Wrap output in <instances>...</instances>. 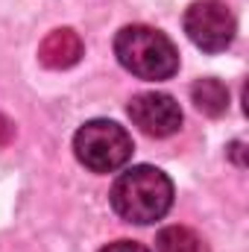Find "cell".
<instances>
[{
  "instance_id": "9",
  "label": "cell",
  "mask_w": 249,
  "mask_h": 252,
  "mask_svg": "<svg viewBox=\"0 0 249 252\" xmlns=\"http://www.w3.org/2000/svg\"><path fill=\"white\" fill-rule=\"evenodd\" d=\"M103 252H150V250L141 247V244H135V241H115V244H109Z\"/></svg>"
},
{
  "instance_id": "5",
  "label": "cell",
  "mask_w": 249,
  "mask_h": 252,
  "mask_svg": "<svg viewBox=\"0 0 249 252\" xmlns=\"http://www.w3.org/2000/svg\"><path fill=\"white\" fill-rule=\"evenodd\" d=\"M129 118L144 135L150 138H167L173 132H179L182 126V109L170 94H158V91H144L135 94L129 103Z\"/></svg>"
},
{
  "instance_id": "1",
  "label": "cell",
  "mask_w": 249,
  "mask_h": 252,
  "mask_svg": "<svg viewBox=\"0 0 249 252\" xmlns=\"http://www.w3.org/2000/svg\"><path fill=\"white\" fill-rule=\"evenodd\" d=\"M112 205L126 223H138V226L156 223L173 205V182L158 167L138 164L115 179Z\"/></svg>"
},
{
  "instance_id": "4",
  "label": "cell",
  "mask_w": 249,
  "mask_h": 252,
  "mask_svg": "<svg viewBox=\"0 0 249 252\" xmlns=\"http://www.w3.org/2000/svg\"><path fill=\"white\" fill-rule=\"evenodd\" d=\"M235 15L229 12L226 3L220 0H196L185 12V32L187 38L205 50V53H220L232 44L235 38Z\"/></svg>"
},
{
  "instance_id": "8",
  "label": "cell",
  "mask_w": 249,
  "mask_h": 252,
  "mask_svg": "<svg viewBox=\"0 0 249 252\" xmlns=\"http://www.w3.org/2000/svg\"><path fill=\"white\" fill-rule=\"evenodd\" d=\"M156 250L158 252H208V247L202 244V238L193 229H187V226H167V229L158 232Z\"/></svg>"
},
{
  "instance_id": "2",
  "label": "cell",
  "mask_w": 249,
  "mask_h": 252,
  "mask_svg": "<svg viewBox=\"0 0 249 252\" xmlns=\"http://www.w3.org/2000/svg\"><path fill=\"white\" fill-rule=\"evenodd\" d=\"M115 56L138 79H170L179 70V53L173 41L144 24L124 27L115 35Z\"/></svg>"
},
{
  "instance_id": "3",
  "label": "cell",
  "mask_w": 249,
  "mask_h": 252,
  "mask_svg": "<svg viewBox=\"0 0 249 252\" xmlns=\"http://www.w3.org/2000/svg\"><path fill=\"white\" fill-rule=\"evenodd\" d=\"M76 158L94 173H115L132 158V138L115 121H88L73 135Z\"/></svg>"
},
{
  "instance_id": "7",
  "label": "cell",
  "mask_w": 249,
  "mask_h": 252,
  "mask_svg": "<svg viewBox=\"0 0 249 252\" xmlns=\"http://www.w3.org/2000/svg\"><path fill=\"white\" fill-rule=\"evenodd\" d=\"M190 100H193V106H196L202 115L220 118V115H226V109H229V88H226L220 79L205 76V79H196V82L190 85Z\"/></svg>"
},
{
  "instance_id": "10",
  "label": "cell",
  "mask_w": 249,
  "mask_h": 252,
  "mask_svg": "<svg viewBox=\"0 0 249 252\" xmlns=\"http://www.w3.org/2000/svg\"><path fill=\"white\" fill-rule=\"evenodd\" d=\"M12 138H15V126H12V121L6 115H0V147H6Z\"/></svg>"
},
{
  "instance_id": "6",
  "label": "cell",
  "mask_w": 249,
  "mask_h": 252,
  "mask_svg": "<svg viewBox=\"0 0 249 252\" xmlns=\"http://www.w3.org/2000/svg\"><path fill=\"white\" fill-rule=\"evenodd\" d=\"M82 59V38L70 30H53L44 35V41L38 44V62L50 70H64V67H73V64Z\"/></svg>"
}]
</instances>
